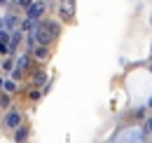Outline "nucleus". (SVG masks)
<instances>
[{
  "label": "nucleus",
  "mask_w": 152,
  "mask_h": 143,
  "mask_svg": "<svg viewBox=\"0 0 152 143\" xmlns=\"http://www.w3.org/2000/svg\"><path fill=\"white\" fill-rule=\"evenodd\" d=\"M45 28H47V33H49V38H52V40L58 35V26H56V24H49V21H47V24H45Z\"/></svg>",
  "instance_id": "obj_4"
},
{
  "label": "nucleus",
  "mask_w": 152,
  "mask_h": 143,
  "mask_svg": "<svg viewBox=\"0 0 152 143\" xmlns=\"http://www.w3.org/2000/svg\"><path fill=\"white\" fill-rule=\"evenodd\" d=\"M26 134H28L26 129H19V134H17V141H23V139H26Z\"/></svg>",
  "instance_id": "obj_8"
},
{
  "label": "nucleus",
  "mask_w": 152,
  "mask_h": 143,
  "mask_svg": "<svg viewBox=\"0 0 152 143\" xmlns=\"http://www.w3.org/2000/svg\"><path fill=\"white\" fill-rule=\"evenodd\" d=\"M35 82H38V85H42V82H45V75H42V73H38V75H35Z\"/></svg>",
  "instance_id": "obj_9"
},
{
  "label": "nucleus",
  "mask_w": 152,
  "mask_h": 143,
  "mask_svg": "<svg viewBox=\"0 0 152 143\" xmlns=\"http://www.w3.org/2000/svg\"><path fill=\"white\" fill-rule=\"evenodd\" d=\"M10 40H12V42H10V49H12V47H17V45H19V33L14 31V33L10 35Z\"/></svg>",
  "instance_id": "obj_6"
},
{
  "label": "nucleus",
  "mask_w": 152,
  "mask_h": 143,
  "mask_svg": "<svg viewBox=\"0 0 152 143\" xmlns=\"http://www.w3.org/2000/svg\"><path fill=\"white\" fill-rule=\"evenodd\" d=\"M42 10H45V5H42V2H35V5H33V10L28 12V17H31V19H38L40 14H42Z\"/></svg>",
  "instance_id": "obj_3"
},
{
  "label": "nucleus",
  "mask_w": 152,
  "mask_h": 143,
  "mask_svg": "<svg viewBox=\"0 0 152 143\" xmlns=\"http://www.w3.org/2000/svg\"><path fill=\"white\" fill-rule=\"evenodd\" d=\"M19 5H21V7H23V10H26V12H31L35 2H33V0H19Z\"/></svg>",
  "instance_id": "obj_5"
},
{
  "label": "nucleus",
  "mask_w": 152,
  "mask_h": 143,
  "mask_svg": "<svg viewBox=\"0 0 152 143\" xmlns=\"http://www.w3.org/2000/svg\"><path fill=\"white\" fill-rule=\"evenodd\" d=\"M35 56H38V59H45V56H47V49H45V47H40L38 52H35Z\"/></svg>",
  "instance_id": "obj_7"
},
{
  "label": "nucleus",
  "mask_w": 152,
  "mask_h": 143,
  "mask_svg": "<svg viewBox=\"0 0 152 143\" xmlns=\"http://www.w3.org/2000/svg\"><path fill=\"white\" fill-rule=\"evenodd\" d=\"M35 19H31V17H26L23 21H21V31H28V33H35Z\"/></svg>",
  "instance_id": "obj_2"
},
{
  "label": "nucleus",
  "mask_w": 152,
  "mask_h": 143,
  "mask_svg": "<svg viewBox=\"0 0 152 143\" xmlns=\"http://www.w3.org/2000/svg\"><path fill=\"white\" fill-rule=\"evenodd\" d=\"M148 129H150V131H152V117H150V120H148Z\"/></svg>",
  "instance_id": "obj_10"
},
{
  "label": "nucleus",
  "mask_w": 152,
  "mask_h": 143,
  "mask_svg": "<svg viewBox=\"0 0 152 143\" xmlns=\"http://www.w3.org/2000/svg\"><path fill=\"white\" fill-rule=\"evenodd\" d=\"M5 122H7V127H17L21 122V115L17 113V110H12V113H7V117H5Z\"/></svg>",
  "instance_id": "obj_1"
},
{
  "label": "nucleus",
  "mask_w": 152,
  "mask_h": 143,
  "mask_svg": "<svg viewBox=\"0 0 152 143\" xmlns=\"http://www.w3.org/2000/svg\"><path fill=\"white\" fill-rule=\"evenodd\" d=\"M0 2H2V0H0Z\"/></svg>",
  "instance_id": "obj_11"
}]
</instances>
